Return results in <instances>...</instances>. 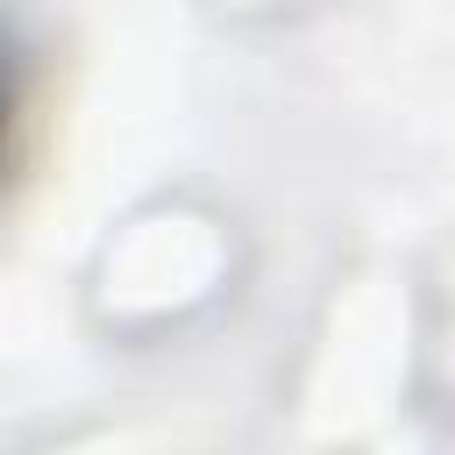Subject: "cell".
I'll return each instance as SVG.
<instances>
[{
	"mask_svg": "<svg viewBox=\"0 0 455 455\" xmlns=\"http://www.w3.org/2000/svg\"><path fill=\"white\" fill-rule=\"evenodd\" d=\"M7 128H14V71L0 64V164H7Z\"/></svg>",
	"mask_w": 455,
	"mask_h": 455,
	"instance_id": "cell-1",
	"label": "cell"
}]
</instances>
